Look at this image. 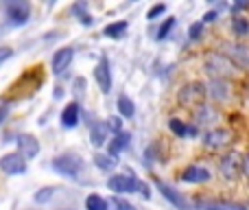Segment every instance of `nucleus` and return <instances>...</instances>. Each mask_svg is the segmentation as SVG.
Instances as JSON below:
<instances>
[{
    "label": "nucleus",
    "mask_w": 249,
    "mask_h": 210,
    "mask_svg": "<svg viewBox=\"0 0 249 210\" xmlns=\"http://www.w3.org/2000/svg\"><path fill=\"white\" fill-rule=\"evenodd\" d=\"M94 79H96V83H99V88H101V92H103V95H107V92L112 90V70H109L107 57H101V61L96 64Z\"/></svg>",
    "instance_id": "nucleus-10"
},
{
    "label": "nucleus",
    "mask_w": 249,
    "mask_h": 210,
    "mask_svg": "<svg viewBox=\"0 0 249 210\" xmlns=\"http://www.w3.org/2000/svg\"><path fill=\"white\" fill-rule=\"evenodd\" d=\"M79 116H81V110H79V103H68L61 112V125L66 129H72L79 125Z\"/></svg>",
    "instance_id": "nucleus-16"
},
{
    "label": "nucleus",
    "mask_w": 249,
    "mask_h": 210,
    "mask_svg": "<svg viewBox=\"0 0 249 210\" xmlns=\"http://www.w3.org/2000/svg\"><path fill=\"white\" fill-rule=\"evenodd\" d=\"M127 33V22L121 20V22H114V24H107L103 31V35H107V38H123V35Z\"/></svg>",
    "instance_id": "nucleus-21"
},
{
    "label": "nucleus",
    "mask_w": 249,
    "mask_h": 210,
    "mask_svg": "<svg viewBox=\"0 0 249 210\" xmlns=\"http://www.w3.org/2000/svg\"><path fill=\"white\" fill-rule=\"evenodd\" d=\"M86 210H107V202L101 195H90L86 199Z\"/></svg>",
    "instance_id": "nucleus-24"
},
{
    "label": "nucleus",
    "mask_w": 249,
    "mask_h": 210,
    "mask_svg": "<svg viewBox=\"0 0 249 210\" xmlns=\"http://www.w3.org/2000/svg\"><path fill=\"white\" fill-rule=\"evenodd\" d=\"M53 195H55V189H53V186H44V189H39L37 193L33 195V199L37 204H46V202L53 199Z\"/></svg>",
    "instance_id": "nucleus-25"
},
{
    "label": "nucleus",
    "mask_w": 249,
    "mask_h": 210,
    "mask_svg": "<svg viewBox=\"0 0 249 210\" xmlns=\"http://www.w3.org/2000/svg\"><path fill=\"white\" fill-rule=\"evenodd\" d=\"M181 180L188 182V184H203V182L210 180V171L206 167H199V164H190L181 171Z\"/></svg>",
    "instance_id": "nucleus-13"
},
{
    "label": "nucleus",
    "mask_w": 249,
    "mask_h": 210,
    "mask_svg": "<svg viewBox=\"0 0 249 210\" xmlns=\"http://www.w3.org/2000/svg\"><path fill=\"white\" fill-rule=\"evenodd\" d=\"M162 13H166V4H155V7L146 13V18H149V20H155V18L162 16Z\"/></svg>",
    "instance_id": "nucleus-31"
},
{
    "label": "nucleus",
    "mask_w": 249,
    "mask_h": 210,
    "mask_svg": "<svg viewBox=\"0 0 249 210\" xmlns=\"http://www.w3.org/2000/svg\"><path fill=\"white\" fill-rule=\"evenodd\" d=\"M123 120L118 118V116H109L107 118V129H112V132H116V134H121L123 132Z\"/></svg>",
    "instance_id": "nucleus-30"
},
{
    "label": "nucleus",
    "mask_w": 249,
    "mask_h": 210,
    "mask_svg": "<svg viewBox=\"0 0 249 210\" xmlns=\"http://www.w3.org/2000/svg\"><path fill=\"white\" fill-rule=\"evenodd\" d=\"M221 55H225L236 68L249 70V46L238 42H223L221 44Z\"/></svg>",
    "instance_id": "nucleus-4"
},
{
    "label": "nucleus",
    "mask_w": 249,
    "mask_h": 210,
    "mask_svg": "<svg viewBox=\"0 0 249 210\" xmlns=\"http://www.w3.org/2000/svg\"><path fill=\"white\" fill-rule=\"evenodd\" d=\"M228 88H230L228 81H223V79H212L210 86H208V95H210V99H214V101H225L230 95Z\"/></svg>",
    "instance_id": "nucleus-17"
},
{
    "label": "nucleus",
    "mask_w": 249,
    "mask_h": 210,
    "mask_svg": "<svg viewBox=\"0 0 249 210\" xmlns=\"http://www.w3.org/2000/svg\"><path fill=\"white\" fill-rule=\"evenodd\" d=\"M4 11H7V18L13 26H24L31 16V7L24 0H9Z\"/></svg>",
    "instance_id": "nucleus-5"
},
{
    "label": "nucleus",
    "mask_w": 249,
    "mask_h": 210,
    "mask_svg": "<svg viewBox=\"0 0 249 210\" xmlns=\"http://www.w3.org/2000/svg\"><path fill=\"white\" fill-rule=\"evenodd\" d=\"M241 9H249V2H236V4L232 7V11L236 13V11H241Z\"/></svg>",
    "instance_id": "nucleus-37"
},
{
    "label": "nucleus",
    "mask_w": 249,
    "mask_h": 210,
    "mask_svg": "<svg viewBox=\"0 0 249 210\" xmlns=\"http://www.w3.org/2000/svg\"><path fill=\"white\" fill-rule=\"evenodd\" d=\"M129 140H131V134H127V132H121V134H116L114 136V140L109 142V158H114L116 160V155L121 153L123 149H127L129 147Z\"/></svg>",
    "instance_id": "nucleus-18"
},
{
    "label": "nucleus",
    "mask_w": 249,
    "mask_h": 210,
    "mask_svg": "<svg viewBox=\"0 0 249 210\" xmlns=\"http://www.w3.org/2000/svg\"><path fill=\"white\" fill-rule=\"evenodd\" d=\"M94 162L96 167H101L103 171H109V169H114V164H116V160L109 158V155H103V153H96L94 155Z\"/></svg>",
    "instance_id": "nucleus-27"
},
{
    "label": "nucleus",
    "mask_w": 249,
    "mask_h": 210,
    "mask_svg": "<svg viewBox=\"0 0 249 210\" xmlns=\"http://www.w3.org/2000/svg\"><path fill=\"white\" fill-rule=\"evenodd\" d=\"M203 142H206L208 147H212V149L228 147L230 142H232V132H228V129H210V132L206 134V138H203Z\"/></svg>",
    "instance_id": "nucleus-15"
},
{
    "label": "nucleus",
    "mask_w": 249,
    "mask_h": 210,
    "mask_svg": "<svg viewBox=\"0 0 249 210\" xmlns=\"http://www.w3.org/2000/svg\"><path fill=\"white\" fill-rule=\"evenodd\" d=\"M7 116H9V105H0V125L7 120Z\"/></svg>",
    "instance_id": "nucleus-34"
},
{
    "label": "nucleus",
    "mask_w": 249,
    "mask_h": 210,
    "mask_svg": "<svg viewBox=\"0 0 249 210\" xmlns=\"http://www.w3.org/2000/svg\"><path fill=\"white\" fill-rule=\"evenodd\" d=\"M219 169H221V175H223L225 180H236V177L243 173V158L236 153V151L225 153L223 158H221Z\"/></svg>",
    "instance_id": "nucleus-6"
},
{
    "label": "nucleus",
    "mask_w": 249,
    "mask_h": 210,
    "mask_svg": "<svg viewBox=\"0 0 249 210\" xmlns=\"http://www.w3.org/2000/svg\"><path fill=\"white\" fill-rule=\"evenodd\" d=\"M16 145H18V153L24 160L35 158L39 153V140L35 136H31V134H20L16 138Z\"/></svg>",
    "instance_id": "nucleus-8"
},
{
    "label": "nucleus",
    "mask_w": 249,
    "mask_h": 210,
    "mask_svg": "<svg viewBox=\"0 0 249 210\" xmlns=\"http://www.w3.org/2000/svg\"><path fill=\"white\" fill-rule=\"evenodd\" d=\"M232 31L236 33V38H245V35H249V22H247V18L234 16V20H232Z\"/></svg>",
    "instance_id": "nucleus-20"
},
{
    "label": "nucleus",
    "mask_w": 249,
    "mask_h": 210,
    "mask_svg": "<svg viewBox=\"0 0 249 210\" xmlns=\"http://www.w3.org/2000/svg\"><path fill=\"white\" fill-rule=\"evenodd\" d=\"M206 95V86L203 83H190V86H184L179 92V101L184 105H195L203 99Z\"/></svg>",
    "instance_id": "nucleus-12"
},
{
    "label": "nucleus",
    "mask_w": 249,
    "mask_h": 210,
    "mask_svg": "<svg viewBox=\"0 0 249 210\" xmlns=\"http://www.w3.org/2000/svg\"><path fill=\"white\" fill-rule=\"evenodd\" d=\"M107 138V125L103 123H96V127H92V145L94 147H101Z\"/></svg>",
    "instance_id": "nucleus-23"
},
{
    "label": "nucleus",
    "mask_w": 249,
    "mask_h": 210,
    "mask_svg": "<svg viewBox=\"0 0 249 210\" xmlns=\"http://www.w3.org/2000/svg\"><path fill=\"white\" fill-rule=\"evenodd\" d=\"M107 189L112 193H121V195H127V193H140L142 197L149 199L151 197V191L146 184H142L136 175H114L107 180Z\"/></svg>",
    "instance_id": "nucleus-1"
},
{
    "label": "nucleus",
    "mask_w": 249,
    "mask_h": 210,
    "mask_svg": "<svg viewBox=\"0 0 249 210\" xmlns=\"http://www.w3.org/2000/svg\"><path fill=\"white\" fill-rule=\"evenodd\" d=\"M168 127H171V132L175 134L177 138L197 136V127H188V125H186L184 120H179V118H171V120H168Z\"/></svg>",
    "instance_id": "nucleus-19"
},
{
    "label": "nucleus",
    "mask_w": 249,
    "mask_h": 210,
    "mask_svg": "<svg viewBox=\"0 0 249 210\" xmlns=\"http://www.w3.org/2000/svg\"><path fill=\"white\" fill-rule=\"evenodd\" d=\"M203 66H206V73L210 75L212 79H223V81L238 73L236 66L225 55H221V53H210V55L206 57V64Z\"/></svg>",
    "instance_id": "nucleus-2"
},
{
    "label": "nucleus",
    "mask_w": 249,
    "mask_h": 210,
    "mask_svg": "<svg viewBox=\"0 0 249 210\" xmlns=\"http://www.w3.org/2000/svg\"><path fill=\"white\" fill-rule=\"evenodd\" d=\"M72 59H74V51H72V48H70V46L59 48V51L53 55V61H51L53 73H55V75H61L70 64H72Z\"/></svg>",
    "instance_id": "nucleus-14"
},
{
    "label": "nucleus",
    "mask_w": 249,
    "mask_h": 210,
    "mask_svg": "<svg viewBox=\"0 0 249 210\" xmlns=\"http://www.w3.org/2000/svg\"><path fill=\"white\" fill-rule=\"evenodd\" d=\"M173 26H175V18H168V20L164 22L162 26H160V31H158V39H164V38H166V35L171 33Z\"/></svg>",
    "instance_id": "nucleus-29"
},
{
    "label": "nucleus",
    "mask_w": 249,
    "mask_h": 210,
    "mask_svg": "<svg viewBox=\"0 0 249 210\" xmlns=\"http://www.w3.org/2000/svg\"><path fill=\"white\" fill-rule=\"evenodd\" d=\"M86 9H88L86 2H79V4H74V7H72V11L79 13V20H81L86 26H92V16L86 11Z\"/></svg>",
    "instance_id": "nucleus-26"
},
{
    "label": "nucleus",
    "mask_w": 249,
    "mask_h": 210,
    "mask_svg": "<svg viewBox=\"0 0 249 210\" xmlns=\"http://www.w3.org/2000/svg\"><path fill=\"white\" fill-rule=\"evenodd\" d=\"M0 171L4 175H22V173H26V160L18 151L16 153H7L0 158Z\"/></svg>",
    "instance_id": "nucleus-7"
},
{
    "label": "nucleus",
    "mask_w": 249,
    "mask_h": 210,
    "mask_svg": "<svg viewBox=\"0 0 249 210\" xmlns=\"http://www.w3.org/2000/svg\"><path fill=\"white\" fill-rule=\"evenodd\" d=\"M243 173H245V175L249 177V153L245 155V158H243Z\"/></svg>",
    "instance_id": "nucleus-36"
},
{
    "label": "nucleus",
    "mask_w": 249,
    "mask_h": 210,
    "mask_svg": "<svg viewBox=\"0 0 249 210\" xmlns=\"http://www.w3.org/2000/svg\"><path fill=\"white\" fill-rule=\"evenodd\" d=\"M155 186H158V191L162 193V197L166 199V202H171L175 208H179V210H190L188 206V202L184 199V195L179 193V191H175L171 184H164L162 180H155Z\"/></svg>",
    "instance_id": "nucleus-9"
},
{
    "label": "nucleus",
    "mask_w": 249,
    "mask_h": 210,
    "mask_svg": "<svg viewBox=\"0 0 249 210\" xmlns=\"http://www.w3.org/2000/svg\"><path fill=\"white\" fill-rule=\"evenodd\" d=\"M51 167L55 169L59 175L68 177V180H77L81 169H83V160L77 158V155L66 153V155H57V158L51 162Z\"/></svg>",
    "instance_id": "nucleus-3"
},
{
    "label": "nucleus",
    "mask_w": 249,
    "mask_h": 210,
    "mask_svg": "<svg viewBox=\"0 0 249 210\" xmlns=\"http://www.w3.org/2000/svg\"><path fill=\"white\" fill-rule=\"evenodd\" d=\"M195 208L197 210H247L243 204L236 202H225V199H195Z\"/></svg>",
    "instance_id": "nucleus-11"
},
{
    "label": "nucleus",
    "mask_w": 249,
    "mask_h": 210,
    "mask_svg": "<svg viewBox=\"0 0 249 210\" xmlns=\"http://www.w3.org/2000/svg\"><path fill=\"white\" fill-rule=\"evenodd\" d=\"M112 206L116 208V210H136L129 202H124V199H118V197H116V199H112Z\"/></svg>",
    "instance_id": "nucleus-32"
},
{
    "label": "nucleus",
    "mask_w": 249,
    "mask_h": 210,
    "mask_svg": "<svg viewBox=\"0 0 249 210\" xmlns=\"http://www.w3.org/2000/svg\"><path fill=\"white\" fill-rule=\"evenodd\" d=\"M11 55H13V51L9 46H0V64H2V61H7Z\"/></svg>",
    "instance_id": "nucleus-33"
},
{
    "label": "nucleus",
    "mask_w": 249,
    "mask_h": 210,
    "mask_svg": "<svg viewBox=\"0 0 249 210\" xmlns=\"http://www.w3.org/2000/svg\"><path fill=\"white\" fill-rule=\"evenodd\" d=\"M118 112H121L124 118H131V116L136 114V107H133L131 99H129L127 95H121V96H118Z\"/></svg>",
    "instance_id": "nucleus-22"
},
{
    "label": "nucleus",
    "mask_w": 249,
    "mask_h": 210,
    "mask_svg": "<svg viewBox=\"0 0 249 210\" xmlns=\"http://www.w3.org/2000/svg\"><path fill=\"white\" fill-rule=\"evenodd\" d=\"M216 16H219L216 11H208L206 16H203V22H214V20H216Z\"/></svg>",
    "instance_id": "nucleus-35"
},
{
    "label": "nucleus",
    "mask_w": 249,
    "mask_h": 210,
    "mask_svg": "<svg viewBox=\"0 0 249 210\" xmlns=\"http://www.w3.org/2000/svg\"><path fill=\"white\" fill-rule=\"evenodd\" d=\"M188 35H190V39H193V42L201 39V35H203V22H195V24H190Z\"/></svg>",
    "instance_id": "nucleus-28"
}]
</instances>
